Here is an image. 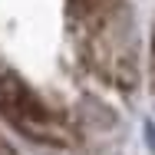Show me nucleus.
Returning <instances> with one entry per match:
<instances>
[{"label":"nucleus","mask_w":155,"mask_h":155,"mask_svg":"<svg viewBox=\"0 0 155 155\" xmlns=\"http://www.w3.org/2000/svg\"><path fill=\"white\" fill-rule=\"evenodd\" d=\"M0 116L23 139L50 149L76 145V129L17 73H0Z\"/></svg>","instance_id":"nucleus-2"},{"label":"nucleus","mask_w":155,"mask_h":155,"mask_svg":"<svg viewBox=\"0 0 155 155\" xmlns=\"http://www.w3.org/2000/svg\"><path fill=\"white\" fill-rule=\"evenodd\" d=\"M66 23L83 56L109 79L132 86V43H125V0H66Z\"/></svg>","instance_id":"nucleus-1"},{"label":"nucleus","mask_w":155,"mask_h":155,"mask_svg":"<svg viewBox=\"0 0 155 155\" xmlns=\"http://www.w3.org/2000/svg\"><path fill=\"white\" fill-rule=\"evenodd\" d=\"M0 155H17V149H13V145H10L3 135H0Z\"/></svg>","instance_id":"nucleus-3"}]
</instances>
